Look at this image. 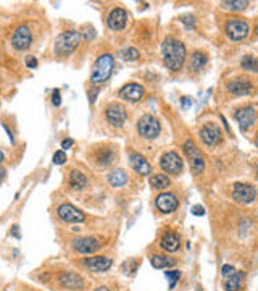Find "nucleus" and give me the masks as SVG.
<instances>
[{"label":"nucleus","mask_w":258,"mask_h":291,"mask_svg":"<svg viewBox=\"0 0 258 291\" xmlns=\"http://www.w3.org/2000/svg\"><path fill=\"white\" fill-rule=\"evenodd\" d=\"M162 54H163V63L171 71H179L182 65L186 62V46L179 39L166 37L162 44Z\"/></svg>","instance_id":"1"},{"label":"nucleus","mask_w":258,"mask_h":291,"mask_svg":"<svg viewBox=\"0 0 258 291\" xmlns=\"http://www.w3.org/2000/svg\"><path fill=\"white\" fill-rule=\"evenodd\" d=\"M113 65H115V58L110 54H104L95 60L92 66V73H90V81L94 85H102L105 82L113 71Z\"/></svg>","instance_id":"2"},{"label":"nucleus","mask_w":258,"mask_h":291,"mask_svg":"<svg viewBox=\"0 0 258 291\" xmlns=\"http://www.w3.org/2000/svg\"><path fill=\"white\" fill-rule=\"evenodd\" d=\"M81 34L78 31H65L55 40V54L58 57H68L79 46Z\"/></svg>","instance_id":"3"},{"label":"nucleus","mask_w":258,"mask_h":291,"mask_svg":"<svg viewBox=\"0 0 258 291\" xmlns=\"http://www.w3.org/2000/svg\"><path fill=\"white\" fill-rule=\"evenodd\" d=\"M160 131H162V124L153 115L147 113V115H142L137 120V133H139L140 138H144L147 141H152V139L158 138Z\"/></svg>","instance_id":"4"},{"label":"nucleus","mask_w":258,"mask_h":291,"mask_svg":"<svg viewBox=\"0 0 258 291\" xmlns=\"http://www.w3.org/2000/svg\"><path fill=\"white\" fill-rule=\"evenodd\" d=\"M248 32H250V26L244 18H232L226 23V36L234 43L247 39Z\"/></svg>","instance_id":"5"},{"label":"nucleus","mask_w":258,"mask_h":291,"mask_svg":"<svg viewBox=\"0 0 258 291\" xmlns=\"http://www.w3.org/2000/svg\"><path fill=\"white\" fill-rule=\"evenodd\" d=\"M232 197L234 201L239 204H252L256 197V189L253 185H248V183H234L232 185Z\"/></svg>","instance_id":"6"},{"label":"nucleus","mask_w":258,"mask_h":291,"mask_svg":"<svg viewBox=\"0 0 258 291\" xmlns=\"http://www.w3.org/2000/svg\"><path fill=\"white\" fill-rule=\"evenodd\" d=\"M31 44H32V32L26 24H21V26H18L13 31L12 46H13L15 51H18V52L28 51Z\"/></svg>","instance_id":"7"},{"label":"nucleus","mask_w":258,"mask_h":291,"mask_svg":"<svg viewBox=\"0 0 258 291\" xmlns=\"http://www.w3.org/2000/svg\"><path fill=\"white\" fill-rule=\"evenodd\" d=\"M160 167L165 173L168 175H181L182 170H184V162L179 157V154L176 152H165L160 159Z\"/></svg>","instance_id":"8"},{"label":"nucleus","mask_w":258,"mask_h":291,"mask_svg":"<svg viewBox=\"0 0 258 291\" xmlns=\"http://www.w3.org/2000/svg\"><path fill=\"white\" fill-rule=\"evenodd\" d=\"M105 116H107V121L110 123L113 128H123L128 120V112L124 109V105L115 102L107 107Z\"/></svg>","instance_id":"9"},{"label":"nucleus","mask_w":258,"mask_h":291,"mask_svg":"<svg viewBox=\"0 0 258 291\" xmlns=\"http://www.w3.org/2000/svg\"><path fill=\"white\" fill-rule=\"evenodd\" d=\"M71 247H73V251L78 254H90V253H95L100 249V241L92 236L74 238L71 243Z\"/></svg>","instance_id":"10"},{"label":"nucleus","mask_w":258,"mask_h":291,"mask_svg":"<svg viewBox=\"0 0 258 291\" xmlns=\"http://www.w3.org/2000/svg\"><path fill=\"white\" fill-rule=\"evenodd\" d=\"M200 139L202 143L208 147H215L221 143L223 135H221V130L216 127L213 123H207L200 128Z\"/></svg>","instance_id":"11"},{"label":"nucleus","mask_w":258,"mask_h":291,"mask_svg":"<svg viewBox=\"0 0 258 291\" xmlns=\"http://www.w3.org/2000/svg\"><path fill=\"white\" fill-rule=\"evenodd\" d=\"M57 214L58 217H60V220L66 223H81L86 220V215L71 204H62L57 209Z\"/></svg>","instance_id":"12"},{"label":"nucleus","mask_w":258,"mask_h":291,"mask_svg":"<svg viewBox=\"0 0 258 291\" xmlns=\"http://www.w3.org/2000/svg\"><path fill=\"white\" fill-rule=\"evenodd\" d=\"M253 85L252 79L247 76H237L228 82V91L234 96H248L252 93Z\"/></svg>","instance_id":"13"},{"label":"nucleus","mask_w":258,"mask_h":291,"mask_svg":"<svg viewBox=\"0 0 258 291\" xmlns=\"http://www.w3.org/2000/svg\"><path fill=\"white\" fill-rule=\"evenodd\" d=\"M144 94H145L144 88L137 85V82H128V85H124L118 93V96L126 102H139L140 99L144 97Z\"/></svg>","instance_id":"14"},{"label":"nucleus","mask_w":258,"mask_h":291,"mask_svg":"<svg viewBox=\"0 0 258 291\" xmlns=\"http://www.w3.org/2000/svg\"><path fill=\"white\" fill-rule=\"evenodd\" d=\"M81 264L90 272H107L113 265V261L110 257H105V256H94V257H86V259H82Z\"/></svg>","instance_id":"15"},{"label":"nucleus","mask_w":258,"mask_h":291,"mask_svg":"<svg viewBox=\"0 0 258 291\" xmlns=\"http://www.w3.org/2000/svg\"><path fill=\"white\" fill-rule=\"evenodd\" d=\"M128 23V12L124 8H113L110 15L107 16V24L112 31H121L126 28Z\"/></svg>","instance_id":"16"},{"label":"nucleus","mask_w":258,"mask_h":291,"mask_svg":"<svg viewBox=\"0 0 258 291\" xmlns=\"http://www.w3.org/2000/svg\"><path fill=\"white\" fill-rule=\"evenodd\" d=\"M236 120L239 121V127L242 131H247L248 128H252L256 120L255 105H248V107H244V109H239L236 112Z\"/></svg>","instance_id":"17"},{"label":"nucleus","mask_w":258,"mask_h":291,"mask_svg":"<svg viewBox=\"0 0 258 291\" xmlns=\"http://www.w3.org/2000/svg\"><path fill=\"white\" fill-rule=\"evenodd\" d=\"M116 159H118V151L112 146H105L95 152V162L98 167H110L116 162Z\"/></svg>","instance_id":"18"},{"label":"nucleus","mask_w":258,"mask_h":291,"mask_svg":"<svg viewBox=\"0 0 258 291\" xmlns=\"http://www.w3.org/2000/svg\"><path fill=\"white\" fill-rule=\"evenodd\" d=\"M155 205L157 209L163 212V214H171L178 209V199L171 193H162L158 194L155 199Z\"/></svg>","instance_id":"19"},{"label":"nucleus","mask_w":258,"mask_h":291,"mask_svg":"<svg viewBox=\"0 0 258 291\" xmlns=\"http://www.w3.org/2000/svg\"><path fill=\"white\" fill-rule=\"evenodd\" d=\"M129 163H131V167L134 169V172L139 173V175H150L152 173L150 163L147 162V159L144 155H140L137 152H131L129 154Z\"/></svg>","instance_id":"20"},{"label":"nucleus","mask_w":258,"mask_h":291,"mask_svg":"<svg viewBox=\"0 0 258 291\" xmlns=\"http://www.w3.org/2000/svg\"><path fill=\"white\" fill-rule=\"evenodd\" d=\"M160 246L166 253H176V251H179V247H181V238H179L178 233L166 231L165 235L162 236Z\"/></svg>","instance_id":"21"},{"label":"nucleus","mask_w":258,"mask_h":291,"mask_svg":"<svg viewBox=\"0 0 258 291\" xmlns=\"http://www.w3.org/2000/svg\"><path fill=\"white\" fill-rule=\"evenodd\" d=\"M60 283L68 289H81L84 286V281H82L81 275H78V273H74V272L63 273L60 277Z\"/></svg>","instance_id":"22"},{"label":"nucleus","mask_w":258,"mask_h":291,"mask_svg":"<svg viewBox=\"0 0 258 291\" xmlns=\"http://www.w3.org/2000/svg\"><path fill=\"white\" fill-rule=\"evenodd\" d=\"M208 62V57L202 51H195L189 58V70L190 71H200Z\"/></svg>","instance_id":"23"},{"label":"nucleus","mask_w":258,"mask_h":291,"mask_svg":"<svg viewBox=\"0 0 258 291\" xmlns=\"http://www.w3.org/2000/svg\"><path fill=\"white\" fill-rule=\"evenodd\" d=\"M107 178H108V183H110L113 188H121V186H124L128 183V175H126V172L121 170V169L112 170L110 173L107 175Z\"/></svg>","instance_id":"24"},{"label":"nucleus","mask_w":258,"mask_h":291,"mask_svg":"<svg viewBox=\"0 0 258 291\" xmlns=\"http://www.w3.org/2000/svg\"><path fill=\"white\" fill-rule=\"evenodd\" d=\"M70 186L76 191H81L87 186V178L84 173H81L78 170H71L70 172Z\"/></svg>","instance_id":"25"},{"label":"nucleus","mask_w":258,"mask_h":291,"mask_svg":"<svg viewBox=\"0 0 258 291\" xmlns=\"http://www.w3.org/2000/svg\"><path fill=\"white\" fill-rule=\"evenodd\" d=\"M244 277H245L244 272H236L234 275H231L229 278H226L224 289H226V291H240V288H242Z\"/></svg>","instance_id":"26"},{"label":"nucleus","mask_w":258,"mask_h":291,"mask_svg":"<svg viewBox=\"0 0 258 291\" xmlns=\"http://www.w3.org/2000/svg\"><path fill=\"white\" fill-rule=\"evenodd\" d=\"M150 264L153 269H166L170 267L171 264H174L173 259H170L168 256H162V254H155L150 257Z\"/></svg>","instance_id":"27"},{"label":"nucleus","mask_w":258,"mask_h":291,"mask_svg":"<svg viewBox=\"0 0 258 291\" xmlns=\"http://www.w3.org/2000/svg\"><path fill=\"white\" fill-rule=\"evenodd\" d=\"M150 185L155 189H166L171 185V180L166 177V175L158 173V175H152V177H150Z\"/></svg>","instance_id":"28"},{"label":"nucleus","mask_w":258,"mask_h":291,"mask_svg":"<svg viewBox=\"0 0 258 291\" xmlns=\"http://www.w3.org/2000/svg\"><path fill=\"white\" fill-rule=\"evenodd\" d=\"M247 5L248 2H244V0H226V2H221V8H224V10H232V12L245 10Z\"/></svg>","instance_id":"29"},{"label":"nucleus","mask_w":258,"mask_h":291,"mask_svg":"<svg viewBox=\"0 0 258 291\" xmlns=\"http://www.w3.org/2000/svg\"><path fill=\"white\" fill-rule=\"evenodd\" d=\"M182 149H184V154L189 157V160H192V159H197V157H202L200 151H198V147L194 144V141H186L184 146H182Z\"/></svg>","instance_id":"30"},{"label":"nucleus","mask_w":258,"mask_h":291,"mask_svg":"<svg viewBox=\"0 0 258 291\" xmlns=\"http://www.w3.org/2000/svg\"><path fill=\"white\" fill-rule=\"evenodd\" d=\"M120 55H121L123 60H126V62H136L137 58L140 57L139 51H137V49H134V47L123 49V51L120 52Z\"/></svg>","instance_id":"31"},{"label":"nucleus","mask_w":258,"mask_h":291,"mask_svg":"<svg viewBox=\"0 0 258 291\" xmlns=\"http://www.w3.org/2000/svg\"><path fill=\"white\" fill-rule=\"evenodd\" d=\"M240 66H242L245 71L255 73V71H256V58L252 57V55H247V57L242 58V62H240Z\"/></svg>","instance_id":"32"},{"label":"nucleus","mask_w":258,"mask_h":291,"mask_svg":"<svg viewBox=\"0 0 258 291\" xmlns=\"http://www.w3.org/2000/svg\"><path fill=\"white\" fill-rule=\"evenodd\" d=\"M190 170H192L194 175H200L205 170V160L203 157H197V159L190 160Z\"/></svg>","instance_id":"33"},{"label":"nucleus","mask_w":258,"mask_h":291,"mask_svg":"<svg viewBox=\"0 0 258 291\" xmlns=\"http://www.w3.org/2000/svg\"><path fill=\"white\" fill-rule=\"evenodd\" d=\"M137 264H139V261L137 259H129V261H126L123 264V273H126V275H131V273H134L136 272V269H137Z\"/></svg>","instance_id":"34"},{"label":"nucleus","mask_w":258,"mask_h":291,"mask_svg":"<svg viewBox=\"0 0 258 291\" xmlns=\"http://www.w3.org/2000/svg\"><path fill=\"white\" fill-rule=\"evenodd\" d=\"M166 278L171 280V288L174 286V283L181 278V272L179 270H168L166 272Z\"/></svg>","instance_id":"35"},{"label":"nucleus","mask_w":258,"mask_h":291,"mask_svg":"<svg viewBox=\"0 0 258 291\" xmlns=\"http://www.w3.org/2000/svg\"><path fill=\"white\" fill-rule=\"evenodd\" d=\"M66 162V154H65V151H57L55 154H54V163L55 165H63Z\"/></svg>","instance_id":"36"},{"label":"nucleus","mask_w":258,"mask_h":291,"mask_svg":"<svg viewBox=\"0 0 258 291\" xmlns=\"http://www.w3.org/2000/svg\"><path fill=\"white\" fill-rule=\"evenodd\" d=\"M234 273H236V269L232 267V265H229V264L223 265V269H221V275H223V278H229L231 275H234Z\"/></svg>","instance_id":"37"},{"label":"nucleus","mask_w":258,"mask_h":291,"mask_svg":"<svg viewBox=\"0 0 258 291\" xmlns=\"http://www.w3.org/2000/svg\"><path fill=\"white\" fill-rule=\"evenodd\" d=\"M82 29H86V31H87V32H82V36H84L86 40H90V39H94V37H95V29H94L92 26H89V24H86V26L82 28ZM79 34H81V32H79Z\"/></svg>","instance_id":"38"},{"label":"nucleus","mask_w":258,"mask_h":291,"mask_svg":"<svg viewBox=\"0 0 258 291\" xmlns=\"http://www.w3.org/2000/svg\"><path fill=\"white\" fill-rule=\"evenodd\" d=\"M24 63H26L28 68H36V66H37V58L32 57V55H29V57L24 58Z\"/></svg>","instance_id":"39"},{"label":"nucleus","mask_w":258,"mask_h":291,"mask_svg":"<svg viewBox=\"0 0 258 291\" xmlns=\"http://www.w3.org/2000/svg\"><path fill=\"white\" fill-rule=\"evenodd\" d=\"M52 104L55 107H58L62 104V99H60V91L58 89H54V93H52Z\"/></svg>","instance_id":"40"},{"label":"nucleus","mask_w":258,"mask_h":291,"mask_svg":"<svg viewBox=\"0 0 258 291\" xmlns=\"http://www.w3.org/2000/svg\"><path fill=\"white\" fill-rule=\"evenodd\" d=\"M181 21L184 23V24H187V26H194V24H195V18H194V16H190V15L182 16Z\"/></svg>","instance_id":"41"},{"label":"nucleus","mask_w":258,"mask_h":291,"mask_svg":"<svg viewBox=\"0 0 258 291\" xmlns=\"http://www.w3.org/2000/svg\"><path fill=\"white\" fill-rule=\"evenodd\" d=\"M192 214L197 215V217H202V215L205 214V209H203L202 205H194L192 207Z\"/></svg>","instance_id":"42"},{"label":"nucleus","mask_w":258,"mask_h":291,"mask_svg":"<svg viewBox=\"0 0 258 291\" xmlns=\"http://www.w3.org/2000/svg\"><path fill=\"white\" fill-rule=\"evenodd\" d=\"M73 144H74L73 139H63V141H62V147H63V149H70Z\"/></svg>","instance_id":"43"},{"label":"nucleus","mask_w":258,"mask_h":291,"mask_svg":"<svg viewBox=\"0 0 258 291\" xmlns=\"http://www.w3.org/2000/svg\"><path fill=\"white\" fill-rule=\"evenodd\" d=\"M5 173H7L5 169H0V181H2V180L5 178Z\"/></svg>","instance_id":"44"},{"label":"nucleus","mask_w":258,"mask_h":291,"mask_svg":"<svg viewBox=\"0 0 258 291\" xmlns=\"http://www.w3.org/2000/svg\"><path fill=\"white\" fill-rule=\"evenodd\" d=\"M94 291H110V288H107V286H98V288H95Z\"/></svg>","instance_id":"45"},{"label":"nucleus","mask_w":258,"mask_h":291,"mask_svg":"<svg viewBox=\"0 0 258 291\" xmlns=\"http://www.w3.org/2000/svg\"><path fill=\"white\" fill-rule=\"evenodd\" d=\"M189 104H190L189 99H184V102H182V105H184V107H189Z\"/></svg>","instance_id":"46"},{"label":"nucleus","mask_w":258,"mask_h":291,"mask_svg":"<svg viewBox=\"0 0 258 291\" xmlns=\"http://www.w3.org/2000/svg\"><path fill=\"white\" fill-rule=\"evenodd\" d=\"M4 159H5V155H4V152H2V151H0V163L4 162Z\"/></svg>","instance_id":"47"}]
</instances>
